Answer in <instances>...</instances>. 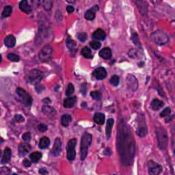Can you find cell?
<instances>
[{
    "label": "cell",
    "instance_id": "obj_5",
    "mask_svg": "<svg viewBox=\"0 0 175 175\" xmlns=\"http://www.w3.org/2000/svg\"><path fill=\"white\" fill-rule=\"evenodd\" d=\"M16 92L18 96L20 98L21 101L25 105H28V106H30L32 104V98L25 90L21 88H18Z\"/></svg>",
    "mask_w": 175,
    "mask_h": 175
},
{
    "label": "cell",
    "instance_id": "obj_35",
    "mask_svg": "<svg viewBox=\"0 0 175 175\" xmlns=\"http://www.w3.org/2000/svg\"><path fill=\"white\" fill-rule=\"evenodd\" d=\"M170 113H171V109H170V107H166V109H164V110L160 113V116L162 118L168 116Z\"/></svg>",
    "mask_w": 175,
    "mask_h": 175
},
{
    "label": "cell",
    "instance_id": "obj_18",
    "mask_svg": "<svg viewBox=\"0 0 175 175\" xmlns=\"http://www.w3.org/2000/svg\"><path fill=\"white\" fill-rule=\"evenodd\" d=\"M19 8L21 10H22L23 12L27 14L30 13L31 11V8L30 7V6H29V3L27 2V1H26V0H24V1H22L20 2Z\"/></svg>",
    "mask_w": 175,
    "mask_h": 175
},
{
    "label": "cell",
    "instance_id": "obj_24",
    "mask_svg": "<svg viewBox=\"0 0 175 175\" xmlns=\"http://www.w3.org/2000/svg\"><path fill=\"white\" fill-rule=\"evenodd\" d=\"M49 144H50L49 138H48L47 137H43V138H42L41 139V140H40L39 146L40 149H44L49 146Z\"/></svg>",
    "mask_w": 175,
    "mask_h": 175
},
{
    "label": "cell",
    "instance_id": "obj_41",
    "mask_svg": "<svg viewBox=\"0 0 175 175\" xmlns=\"http://www.w3.org/2000/svg\"><path fill=\"white\" fill-rule=\"evenodd\" d=\"M22 138L24 139V140L26 141V142H28V141L30 140V139H31L30 133H29V132L25 133V134L22 136Z\"/></svg>",
    "mask_w": 175,
    "mask_h": 175
},
{
    "label": "cell",
    "instance_id": "obj_39",
    "mask_svg": "<svg viewBox=\"0 0 175 175\" xmlns=\"http://www.w3.org/2000/svg\"><path fill=\"white\" fill-rule=\"evenodd\" d=\"M14 120H15V121L17 122V123H23V122H24L25 119L21 115L16 114L14 116Z\"/></svg>",
    "mask_w": 175,
    "mask_h": 175
},
{
    "label": "cell",
    "instance_id": "obj_36",
    "mask_svg": "<svg viewBox=\"0 0 175 175\" xmlns=\"http://www.w3.org/2000/svg\"><path fill=\"white\" fill-rule=\"evenodd\" d=\"M90 96H91L92 98H93L94 99H95V100H100L101 98V94L100 93V92H99V91L91 92V93H90Z\"/></svg>",
    "mask_w": 175,
    "mask_h": 175
},
{
    "label": "cell",
    "instance_id": "obj_19",
    "mask_svg": "<svg viewBox=\"0 0 175 175\" xmlns=\"http://www.w3.org/2000/svg\"><path fill=\"white\" fill-rule=\"evenodd\" d=\"M77 102V97L76 96H73V97H69L68 99H66L64 101V107L66 108H71L74 106L75 104Z\"/></svg>",
    "mask_w": 175,
    "mask_h": 175
},
{
    "label": "cell",
    "instance_id": "obj_44",
    "mask_svg": "<svg viewBox=\"0 0 175 175\" xmlns=\"http://www.w3.org/2000/svg\"><path fill=\"white\" fill-rule=\"evenodd\" d=\"M66 10L69 14H71V13H72L73 11H74V8H73V6L69 5L66 7Z\"/></svg>",
    "mask_w": 175,
    "mask_h": 175
},
{
    "label": "cell",
    "instance_id": "obj_20",
    "mask_svg": "<svg viewBox=\"0 0 175 175\" xmlns=\"http://www.w3.org/2000/svg\"><path fill=\"white\" fill-rule=\"evenodd\" d=\"M99 56L101 58L103 59H106V60H108V59L111 58V51L108 47L103 48V49H101L99 52Z\"/></svg>",
    "mask_w": 175,
    "mask_h": 175
},
{
    "label": "cell",
    "instance_id": "obj_42",
    "mask_svg": "<svg viewBox=\"0 0 175 175\" xmlns=\"http://www.w3.org/2000/svg\"><path fill=\"white\" fill-rule=\"evenodd\" d=\"M23 164H24V166H25V167L28 168L31 166V162L29 161L28 159H25L24 160V161H23Z\"/></svg>",
    "mask_w": 175,
    "mask_h": 175
},
{
    "label": "cell",
    "instance_id": "obj_30",
    "mask_svg": "<svg viewBox=\"0 0 175 175\" xmlns=\"http://www.w3.org/2000/svg\"><path fill=\"white\" fill-rule=\"evenodd\" d=\"M66 46L70 50L74 49L76 47V43L74 41H73L70 37H68V39L66 40Z\"/></svg>",
    "mask_w": 175,
    "mask_h": 175
},
{
    "label": "cell",
    "instance_id": "obj_3",
    "mask_svg": "<svg viewBox=\"0 0 175 175\" xmlns=\"http://www.w3.org/2000/svg\"><path fill=\"white\" fill-rule=\"evenodd\" d=\"M43 78V73L41 71L38 69H33L30 71L26 76L27 83L32 84V85H37L40 81Z\"/></svg>",
    "mask_w": 175,
    "mask_h": 175
},
{
    "label": "cell",
    "instance_id": "obj_32",
    "mask_svg": "<svg viewBox=\"0 0 175 175\" xmlns=\"http://www.w3.org/2000/svg\"><path fill=\"white\" fill-rule=\"evenodd\" d=\"M7 58L9 59L10 60L12 61V62H19V57L18 55L15 54H8Z\"/></svg>",
    "mask_w": 175,
    "mask_h": 175
},
{
    "label": "cell",
    "instance_id": "obj_13",
    "mask_svg": "<svg viewBox=\"0 0 175 175\" xmlns=\"http://www.w3.org/2000/svg\"><path fill=\"white\" fill-rule=\"evenodd\" d=\"M99 10L98 6H94L93 8L88 10L85 13V18L86 20L92 21L96 16V12Z\"/></svg>",
    "mask_w": 175,
    "mask_h": 175
},
{
    "label": "cell",
    "instance_id": "obj_8",
    "mask_svg": "<svg viewBox=\"0 0 175 175\" xmlns=\"http://www.w3.org/2000/svg\"><path fill=\"white\" fill-rule=\"evenodd\" d=\"M148 168L149 173L153 175L159 174L161 173L162 170L161 166L153 161H149L148 162Z\"/></svg>",
    "mask_w": 175,
    "mask_h": 175
},
{
    "label": "cell",
    "instance_id": "obj_43",
    "mask_svg": "<svg viewBox=\"0 0 175 175\" xmlns=\"http://www.w3.org/2000/svg\"><path fill=\"white\" fill-rule=\"evenodd\" d=\"M86 84H84L81 85V92L83 93L84 94H86V90H87V88H86Z\"/></svg>",
    "mask_w": 175,
    "mask_h": 175
},
{
    "label": "cell",
    "instance_id": "obj_26",
    "mask_svg": "<svg viewBox=\"0 0 175 175\" xmlns=\"http://www.w3.org/2000/svg\"><path fill=\"white\" fill-rule=\"evenodd\" d=\"M41 157L42 153H40V152H34V153H32L29 155V158L34 163H36V162L39 161L41 159Z\"/></svg>",
    "mask_w": 175,
    "mask_h": 175
},
{
    "label": "cell",
    "instance_id": "obj_4",
    "mask_svg": "<svg viewBox=\"0 0 175 175\" xmlns=\"http://www.w3.org/2000/svg\"><path fill=\"white\" fill-rule=\"evenodd\" d=\"M151 39L154 43L159 45H165L168 41V36L161 30L154 31L151 34Z\"/></svg>",
    "mask_w": 175,
    "mask_h": 175
},
{
    "label": "cell",
    "instance_id": "obj_28",
    "mask_svg": "<svg viewBox=\"0 0 175 175\" xmlns=\"http://www.w3.org/2000/svg\"><path fill=\"white\" fill-rule=\"evenodd\" d=\"M81 54L84 57H85L86 58H92V56L91 54V51L89 48L87 47H84L81 50Z\"/></svg>",
    "mask_w": 175,
    "mask_h": 175
},
{
    "label": "cell",
    "instance_id": "obj_15",
    "mask_svg": "<svg viewBox=\"0 0 175 175\" xmlns=\"http://www.w3.org/2000/svg\"><path fill=\"white\" fill-rule=\"evenodd\" d=\"M4 44L7 47H13L16 44V39L12 35L8 36L4 39Z\"/></svg>",
    "mask_w": 175,
    "mask_h": 175
},
{
    "label": "cell",
    "instance_id": "obj_16",
    "mask_svg": "<svg viewBox=\"0 0 175 175\" xmlns=\"http://www.w3.org/2000/svg\"><path fill=\"white\" fill-rule=\"evenodd\" d=\"M12 156V151L9 148H6L5 150L4 151L3 156H2V159L1 163L2 164L8 163L10 161V158Z\"/></svg>",
    "mask_w": 175,
    "mask_h": 175
},
{
    "label": "cell",
    "instance_id": "obj_6",
    "mask_svg": "<svg viewBox=\"0 0 175 175\" xmlns=\"http://www.w3.org/2000/svg\"><path fill=\"white\" fill-rule=\"evenodd\" d=\"M52 47L49 45L44 46L39 54V58L41 62H46L51 60L52 56Z\"/></svg>",
    "mask_w": 175,
    "mask_h": 175
},
{
    "label": "cell",
    "instance_id": "obj_33",
    "mask_svg": "<svg viewBox=\"0 0 175 175\" xmlns=\"http://www.w3.org/2000/svg\"><path fill=\"white\" fill-rule=\"evenodd\" d=\"M74 91H75L74 86H73L72 84H69L68 86V88H67L66 92V95L68 96H71V94H73V93H74Z\"/></svg>",
    "mask_w": 175,
    "mask_h": 175
},
{
    "label": "cell",
    "instance_id": "obj_9",
    "mask_svg": "<svg viewBox=\"0 0 175 175\" xmlns=\"http://www.w3.org/2000/svg\"><path fill=\"white\" fill-rule=\"evenodd\" d=\"M126 81H127L129 88H130L133 91H135V90L138 89V80L134 75H129L127 78H126Z\"/></svg>",
    "mask_w": 175,
    "mask_h": 175
},
{
    "label": "cell",
    "instance_id": "obj_34",
    "mask_svg": "<svg viewBox=\"0 0 175 175\" xmlns=\"http://www.w3.org/2000/svg\"><path fill=\"white\" fill-rule=\"evenodd\" d=\"M131 38H132V39H131L132 41L135 43V45H137V46H139V47H140L141 45H140V40H139V39H138V34H136V33H134L132 34Z\"/></svg>",
    "mask_w": 175,
    "mask_h": 175
},
{
    "label": "cell",
    "instance_id": "obj_14",
    "mask_svg": "<svg viewBox=\"0 0 175 175\" xmlns=\"http://www.w3.org/2000/svg\"><path fill=\"white\" fill-rule=\"evenodd\" d=\"M31 150L30 145L27 143H22L19 146V152L20 156H24L28 153Z\"/></svg>",
    "mask_w": 175,
    "mask_h": 175
},
{
    "label": "cell",
    "instance_id": "obj_12",
    "mask_svg": "<svg viewBox=\"0 0 175 175\" xmlns=\"http://www.w3.org/2000/svg\"><path fill=\"white\" fill-rule=\"evenodd\" d=\"M42 111L44 114L47 116L48 117L51 118H54L56 115V111L54 107L51 106H49V105H44L42 107Z\"/></svg>",
    "mask_w": 175,
    "mask_h": 175
},
{
    "label": "cell",
    "instance_id": "obj_27",
    "mask_svg": "<svg viewBox=\"0 0 175 175\" xmlns=\"http://www.w3.org/2000/svg\"><path fill=\"white\" fill-rule=\"evenodd\" d=\"M12 8L10 6H6L5 8H4V10L3 12H2V14H1V16L3 18H6V17H8L10 14L12 13Z\"/></svg>",
    "mask_w": 175,
    "mask_h": 175
},
{
    "label": "cell",
    "instance_id": "obj_10",
    "mask_svg": "<svg viewBox=\"0 0 175 175\" xmlns=\"http://www.w3.org/2000/svg\"><path fill=\"white\" fill-rule=\"evenodd\" d=\"M92 75H93V77H95L96 79H103L104 78L106 77L107 76L106 70H105V69L103 68V67H99V68L96 69L95 70L93 71Z\"/></svg>",
    "mask_w": 175,
    "mask_h": 175
},
{
    "label": "cell",
    "instance_id": "obj_38",
    "mask_svg": "<svg viewBox=\"0 0 175 175\" xmlns=\"http://www.w3.org/2000/svg\"><path fill=\"white\" fill-rule=\"evenodd\" d=\"M77 37H78V39H79L81 42H85L88 39L87 34H86L84 33V32L79 34H78Z\"/></svg>",
    "mask_w": 175,
    "mask_h": 175
},
{
    "label": "cell",
    "instance_id": "obj_40",
    "mask_svg": "<svg viewBox=\"0 0 175 175\" xmlns=\"http://www.w3.org/2000/svg\"><path fill=\"white\" fill-rule=\"evenodd\" d=\"M38 129H39L40 131L43 133L47 130V126L45 125V124H40L39 126H38Z\"/></svg>",
    "mask_w": 175,
    "mask_h": 175
},
{
    "label": "cell",
    "instance_id": "obj_29",
    "mask_svg": "<svg viewBox=\"0 0 175 175\" xmlns=\"http://www.w3.org/2000/svg\"><path fill=\"white\" fill-rule=\"evenodd\" d=\"M147 133V129H146V126H139V128L138 129V130H137V134L140 137H144V136H146Z\"/></svg>",
    "mask_w": 175,
    "mask_h": 175
},
{
    "label": "cell",
    "instance_id": "obj_25",
    "mask_svg": "<svg viewBox=\"0 0 175 175\" xmlns=\"http://www.w3.org/2000/svg\"><path fill=\"white\" fill-rule=\"evenodd\" d=\"M71 121H72V118L70 115L64 114L62 116V119H61V123L64 126H68Z\"/></svg>",
    "mask_w": 175,
    "mask_h": 175
},
{
    "label": "cell",
    "instance_id": "obj_21",
    "mask_svg": "<svg viewBox=\"0 0 175 175\" xmlns=\"http://www.w3.org/2000/svg\"><path fill=\"white\" fill-rule=\"evenodd\" d=\"M164 102L163 101L158 100V99H154L152 101L151 103V107L153 110H159V109H161L162 107L164 106Z\"/></svg>",
    "mask_w": 175,
    "mask_h": 175
},
{
    "label": "cell",
    "instance_id": "obj_11",
    "mask_svg": "<svg viewBox=\"0 0 175 175\" xmlns=\"http://www.w3.org/2000/svg\"><path fill=\"white\" fill-rule=\"evenodd\" d=\"M62 151V142L60 138H57L54 142V147L52 149V155L54 156H58Z\"/></svg>",
    "mask_w": 175,
    "mask_h": 175
},
{
    "label": "cell",
    "instance_id": "obj_17",
    "mask_svg": "<svg viewBox=\"0 0 175 175\" xmlns=\"http://www.w3.org/2000/svg\"><path fill=\"white\" fill-rule=\"evenodd\" d=\"M105 36H106V35H105V31L102 29H98L97 30L94 31L93 35H92L94 39L99 40V41H103L105 39Z\"/></svg>",
    "mask_w": 175,
    "mask_h": 175
},
{
    "label": "cell",
    "instance_id": "obj_45",
    "mask_svg": "<svg viewBox=\"0 0 175 175\" xmlns=\"http://www.w3.org/2000/svg\"><path fill=\"white\" fill-rule=\"evenodd\" d=\"M39 173L42 174H47V171L45 168H41V169H40V170H39Z\"/></svg>",
    "mask_w": 175,
    "mask_h": 175
},
{
    "label": "cell",
    "instance_id": "obj_2",
    "mask_svg": "<svg viewBox=\"0 0 175 175\" xmlns=\"http://www.w3.org/2000/svg\"><path fill=\"white\" fill-rule=\"evenodd\" d=\"M156 134L157 137L158 146L161 150H164L166 149L168 145V135L166 130L164 129L159 127L157 128L156 130Z\"/></svg>",
    "mask_w": 175,
    "mask_h": 175
},
{
    "label": "cell",
    "instance_id": "obj_37",
    "mask_svg": "<svg viewBox=\"0 0 175 175\" xmlns=\"http://www.w3.org/2000/svg\"><path fill=\"white\" fill-rule=\"evenodd\" d=\"M90 46H91V47L92 48V49H94V50L99 49L101 47V43H99V42L96 41L90 42Z\"/></svg>",
    "mask_w": 175,
    "mask_h": 175
},
{
    "label": "cell",
    "instance_id": "obj_1",
    "mask_svg": "<svg viewBox=\"0 0 175 175\" xmlns=\"http://www.w3.org/2000/svg\"><path fill=\"white\" fill-rule=\"evenodd\" d=\"M92 140V136L90 134H88V133H85L82 136L81 142V150H80L81 160H84L86 159V156L88 155V148L91 144Z\"/></svg>",
    "mask_w": 175,
    "mask_h": 175
},
{
    "label": "cell",
    "instance_id": "obj_22",
    "mask_svg": "<svg viewBox=\"0 0 175 175\" xmlns=\"http://www.w3.org/2000/svg\"><path fill=\"white\" fill-rule=\"evenodd\" d=\"M114 123V121L113 119H109L107 120L106 126V136L107 139H109L111 137V130H112Z\"/></svg>",
    "mask_w": 175,
    "mask_h": 175
},
{
    "label": "cell",
    "instance_id": "obj_31",
    "mask_svg": "<svg viewBox=\"0 0 175 175\" xmlns=\"http://www.w3.org/2000/svg\"><path fill=\"white\" fill-rule=\"evenodd\" d=\"M109 82L111 85L114 86H117L119 84V76L117 75H113L112 77H111L110 80H109Z\"/></svg>",
    "mask_w": 175,
    "mask_h": 175
},
{
    "label": "cell",
    "instance_id": "obj_7",
    "mask_svg": "<svg viewBox=\"0 0 175 175\" xmlns=\"http://www.w3.org/2000/svg\"><path fill=\"white\" fill-rule=\"evenodd\" d=\"M76 144H77V140L74 138L69 140L68 144H67V158H68L69 161H73L75 158Z\"/></svg>",
    "mask_w": 175,
    "mask_h": 175
},
{
    "label": "cell",
    "instance_id": "obj_23",
    "mask_svg": "<svg viewBox=\"0 0 175 175\" xmlns=\"http://www.w3.org/2000/svg\"><path fill=\"white\" fill-rule=\"evenodd\" d=\"M94 121L98 125H103L105 122V115L102 113H96L94 116Z\"/></svg>",
    "mask_w": 175,
    "mask_h": 175
}]
</instances>
